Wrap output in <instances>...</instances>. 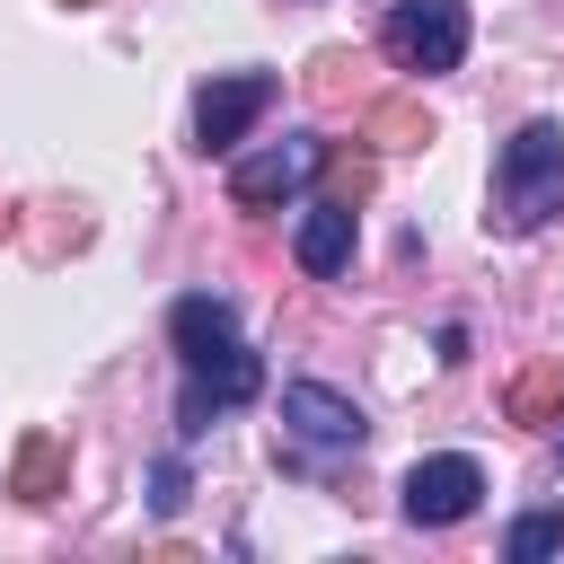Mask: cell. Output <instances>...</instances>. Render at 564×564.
Segmentation results:
<instances>
[{
    "label": "cell",
    "mask_w": 564,
    "mask_h": 564,
    "mask_svg": "<svg viewBox=\"0 0 564 564\" xmlns=\"http://www.w3.org/2000/svg\"><path fill=\"white\" fill-rule=\"evenodd\" d=\"M502 555H511V564H538V555H564V511H529V520H511V538H502Z\"/></svg>",
    "instance_id": "obj_12"
},
{
    "label": "cell",
    "mask_w": 564,
    "mask_h": 564,
    "mask_svg": "<svg viewBox=\"0 0 564 564\" xmlns=\"http://www.w3.org/2000/svg\"><path fill=\"white\" fill-rule=\"evenodd\" d=\"M476 502H485V467L467 449H441V458H414L405 467V520L414 529H458Z\"/></svg>",
    "instance_id": "obj_3"
},
{
    "label": "cell",
    "mask_w": 564,
    "mask_h": 564,
    "mask_svg": "<svg viewBox=\"0 0 564 564\" xmlns=\"http://www.w3.org/2000/svg\"><path fill=\"white\" fill-rule=\"evenodd\" d=\"M167 335H176V352H185V361H203V352L238 344V317H229V300L194 291V300H176V308H167Z\"/></svg>",
    "instance_id": "obj_9"
},
{
    "label": "cell",
    "mask_w": 564,
    "mask_h": 564,
    "mask_svg": "<svg viewBox=\"0 0 564 564\" xmlns=\"http://www.w3.org/2000/svg\"><path fill=\"white\" fill-rule=\"evenodd\" d=\"M564 212V123H520L494 159V229H538Z\"/></svg>",
    "instance_id": "obj_1"
},
{
    "label": "cell",
    "mask_w": 564,
    "mask_h": 564,
    "mask_svg": "<svg viewBox=\"0 0 564 564\" xmlns=\"http://www.w3.org/2000/svg\"><path fill=\"white\" fill-rule=\"evenodd\" d=\"M291 247H300V273L335 282V273L352 264V203H344V194H335V203H308V212H300V238H291Z\"/></svg>",
    "instance_id": "obj_8"
},
{
    "label": "cell",
    "mask_w": 564,
    "mask_h": 564,
    "mask_svg": "<svg viewBox=\"0 0 564 564\" xmlns=\"http://www.w3.org/2000/svg\"><path fill=\"white\" fill-rule=\"evenodd\" d=\"M317 167H326V141L291 132V141H273V150H256V159L229 167V203H238V212H273V203H291Z\"/></svg>",
    "instance_id": "obj_4"
},
{
    "label": "cell",
    "mask_w": 564,
    "mask_h": 564,
    "mask_svg": "<svg viewBox=\"0 0 564 564\" xmlns=\"http://www.w3.org/2000/svg\"><path fill=\"white\" fill-rule=\"evenodd\" d=\"M282 423H291V441H308V449H361V405L344 397V388H326V379H291L282 388Z\"/></svg>",
    "instance_id": "obj_7"
},
{
    "label": "cell",
    "mask_w": 564,
    "mask_h": 564,
    "mask_svg": "<svg viewBox=\"0 0 564 564\" xmlns=\"http://www.w3.org/2000/svg\"><path fill=\"white\" fill-rule=\"evenodd\" d=\"M511 423H564V361H538L511 379Z\"/></svg>",
    "instance_id": "obj_11"
},
{
    "label": "cell",
    "mask_w": 564,
    "mask_h": 564,
    "mask_svg": "<svg viewBox=\"0 0 564 564\" xmlns=\"http://www.w3.org/2000/svg\"><path fill=\"white\" fill-rule=\"evenodd\" d=\"M264 106H273V79H264V70H220V79H203V97H194V150H238Z\"/></svg>",
    "instance_id": "obj_6"
},
{
    "label": "cell",
    "mask_w": 564,
    "mask_h": 564,
    "mask_svg": "<svg viewBox=\"0 0 564 564\" xmlns=\"http://www.w3.org/2000/svg\"><path fill=\"white\" fill-rule=\"evenodd\" d=\"M370 132H379L388 150H414V141H432V123H423L414 106H379V123H370Z\"/></svg>",
    "instance_id": "obj_13"
},
{
    "label": "cell",
    "mask_w": 564,
    "mask_h": 564,
    "mask_svg": "<svg viewBox=\"0 0 564 564\" xmlns=\"http://www.w3.org/2000/svg\"><path fill=\"white\" fill-rule=\"evenodd\" d=\"M264 388V361L247 352V344H220V352H203V361H185V397H176V432H203L220 405H247Z\"/></svg>",
    "instance_id": "obj_5"
},
{
    "label": "cell",
    "mask_w": 564,
    "mask_h": 564,
    "mask_svg": "<svg viewBox=\"0 0 564 564\" xmlns=\"http://www.w3.org/2000/svg\"><path fill=\"white\" fill-rule=\"evenodd\" d=\"M379 44H388L397 70H423V79L458 70V53H467V0H388Z\"/></svg>",
    "instance_id": "obj_2"
},
{
    "label": "cell",
    "mask_w": 564,
    "mask_h": 564,
    "mask_svg": "<svg viewBox=\"0 0 564 564\" xmlns=\"http://www.w3.org/2000/svg\"><path fill=\"white\" fill-rule=\"evenodd\" d=\"M150 502H159V511H176V502H185V467H176V458L159 467V494H150Z\"/></svg>",
    "instance_id": "obj_14"
},
{
    "label": "cell",
    "mask_w": 564,
    "mask_h": 564,
    "mask_svg": "<svg viewBox=\"0 0 564 564\" xmlns=\"http://www.w3.org/2000/svg\"><path fill=\"white\" fill-rule=\"evenodd\" d=\"M70 9H88V0H70Z\"/></svg>",
    "instance_id": "obj_15"
},
{
    "label": "cell",
    "mask_w": 564,
    "mask_h": 564,
    "mask_svg": "<svg viewBox=\"0 0 564 564\" xmlns=\"http://www.w3.org/2000/svg\"><path fill=\"white\" fill-rule=\"evenodd\" d=\"M62 485H70V449H62L53 432H26V441H18V467H9V494H18V502H53Z\"/></svg>",
    "instance_id": "obj_10"
}]
</instances>
